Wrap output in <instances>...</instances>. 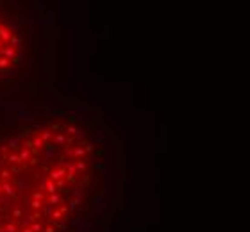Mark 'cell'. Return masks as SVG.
Returning a JSON list of instances; mask_svg holds the SVG:
<instances>
[{"mask_svg":"<svg viewBox=\"0 0 250 232\" xmlns=\"http://www.w3.org/2000/svg\"><path fill=\"white\" fill-rule=\"evenodd\" d=\"M34 64V41L20 18L0 13V88L13 86Z\"/></svg>","mask_w":250,"mask_h":232,"instance_id":"cell-2","label":"cell"},{"mask_svg":"<svg viewBox=\"0 0 250 232\" xmlns=\"http://www.w3.org/2000/svg\"><path fill=\"white\" fill-rule=\"evenodd\" d=\"M109 198L106 148L77 113L0 114V232H100Z\"/></svg>","mask_w":250,"mask_h":232,"instance_id":"cell-1","label":"cell"}]
</instances>
